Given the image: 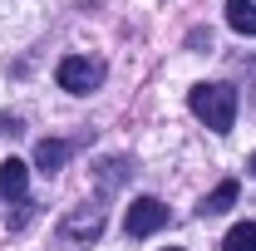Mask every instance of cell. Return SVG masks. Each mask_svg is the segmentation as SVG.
<instances>
[{
	"label": "cell",
	"instance_id": "1",
	"mask_svg": "<svg viewBox=\"0 0 256 251\" xmlns=\"http://www.w3.org/2000/svg\"><path fill=\"white\" fill-rule=\"evenodd\" d=\"M188 108L212 133H232V124H236V89L232 84H197L188 94Z\"/></svg>",
	"mask_w": 256,
	"mask_h": 251
},
{
	"label": "cell",
	"instance_id": "2",
	"mask_svg": "<svg viewBox=\"0 0 256 251\" xmlns=\"http://www.w3.org/2000/svg\"><path fill=\"white\" fill-rule=\"evenodd\" d=\"M54 79H60V89H69V94H94L98 84H104V64L89 60V54H69V60H60V69H54Z\"/></svg>",
	"mask_w": 256,
	"mask_h": 251
},
{
	"label": "cell",
	"instance_id": "3",
	"mask_svg": "<svg viewBox=\"0 0 256 251\" xmlns=\"http://www.w3.org/2000/svg\"><path fill=\"white\" fill-rule=\"evenodd\" d=\"M162 226H168V207H162L158 197H138V202L128 207V217H124L128 236H153V232H162Z\"/></svg>",
	"mask_w": 256,
	"mask_h": 251
},
{
	"label": "cell",
	"instance_id": "4",
	"mask_svg": "<svg viewBox=\"0 0 256 251\" xmlns=\"http://www.w3.org/2000/svg\"><path fill=\"white\" fill-rule=\"evenodd\" d=\"M98 232H104V207H94V202H89V207H74V212L60 222L64 242H94Z\"/></svg>",
	"mask_w": 256,
	"mask_h": 251
},
{
	"label": "cell",
	"instance_id": "5",
	"mask_svg": "<svg viewBox=\"0 0 256 251\" xmlns=\"http://www.w3.org/2000/svg\"><path fill=\"white\" fill-rule=\"evenodd\" d=\"M25 188H30V162L25 158H5L0 162V197L5 202H20Z\"/></svg>",
	"mask_w": 256,
	"mask_h": 251
},
{
	"label": "cell",
	"instance_id": "6",
	"mask_svg": "<svg viewBox=\"0 0 256 251\" xmlns=\"http://www.w3.org/2000/svg\"><path fill=\"white\" fill-rule=\"evenodd\" d=\"M64 162H69V143L64 138H40L34 143V168L40 172H60Z\"/></svg>",
	"mask_w": 256,
	"mask_h": 251
},
{
	"label": "cell",
	"instance_id": "7",
	"mask_svg": "<svg viewBox=\"0 0 256 251\" xmlns=\"http://www.w3.org/2000/svg\"><path fill=\"white\" fill-rule=\"evenodd\" d=\"M226 25L236 34H256V0H226Z\"/></svg>",
	"mask_w": 256,
	"mask_h": 251
},
{
	"label": "cell",
	"instance_id": "8",
	"mask_svg": "<svg viewBox=\"0 0 256 251\" xmlns=\"http://www.w3.org/2000/svg\"><path fill=\"white\" fill-rule=\"evenodd\" d=\"M236 192H242V188H236V182L226 178V182H217V188L202 197V207H197V212H202V217H217V212H226V207L236 202Z\"/></svg>",
	"mask_w": 256,
	"mask_h": 251
},
{
	"label": "cell",
	"instance_id": "9",
	"mask_svg": "<svg viewBox=\"0 0 256 251\" xmlns=\"http://www.w3.org/2000/svg\"><path fill=\"white\" fill-rule=\"evenodd\" d=\"M222 251H256V222H236V226L226 232Z\"/></svg>",
	"mask_w": 256,
	"mask_h": 251
},
{
	"label": "cell",
	"instance_id": "10",
	"mask_svg": "<svg viewBox=\"0 0 256 251\" xmlns=\"http://www.w3.org/2000/svg\"><path fill=\"white\" fill-rule=\"evenodd\" d=\"M94 178H98V188H118V182L128 178V158H104Z\"/></svg>",
	"mask_w": 256,
	"mask_h": 251
},
{
	"label": "cell",
	"instance_id": "11",
	"mask_svg": "<svg viewBox=\"0 0 256 251\" xmlns=\"http://www.w3.org/2000/svg\"><path fill=\"white\" fill-rule=\"evenodd\" d=\"M25 222H34V202H30V197H20V202H10V226L20 232Z\"/></svg>",
	"mask_w": 256,
	"mask_h": 251
},
{
	"label": "cell",
	"instance_id": "12",
	"mask_svg": "<svg viewBox=\"0 0 256 251\" xmlns=\"http://www.w3.org/2000/svg\"><path fill=\"white\" fill-rule=\"evenodd\" d=\"M0 133H5V138H15V133H20V124H15L10 114H0Z\"/></svg>",
	"mask_w": 256,
	"mask_h": 251
},
{
	"label": "cell",
	"instance_id": "13",
	"mask_svg": "<svg viewBox=\"0 0 256 251\" xmlns=\"http://www.w3.org/2000/svg\"><path fill=\"white\" fill-rule=\"evenodd\" d=\"M246 168H252V178H256V153H252V158H246Z\"/></svg>",
	"mask_w": 256,
	"mask_h": 251
},
{
	"label": "cell",
	"instance_id": "14",
	"mask_svg": "<svg viewBox=\"0 0 256 251\" xmlns=\"http://www.w3.org/2000/svg\"><path fill=\"white\" fill-rule=\"evenodd\" d=\"M162 251H182V246H162Z\"/></svg>",
	"mask_w": 256,
	"mask_h": 251
}]
</instances>
